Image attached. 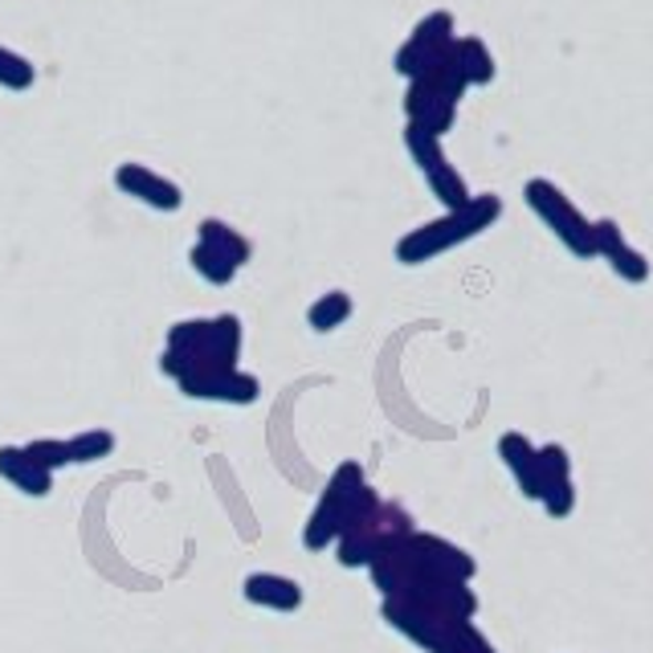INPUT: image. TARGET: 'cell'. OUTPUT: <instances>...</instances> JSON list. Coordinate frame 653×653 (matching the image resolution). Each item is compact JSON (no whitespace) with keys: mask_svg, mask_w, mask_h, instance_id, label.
Wrapping results in <instances>:
<instances>
[{"mask_svg":"<svg viewBox=\"0 0 653 653\" xmlns=\"http://www.w3.org/2000/svg\"><path fill=\"white\" fill-rule=\"evenodd\" d=\"M438 653H494V650H491V641L482 638L478 629H474V625L466 621V625L450 629V638L441 641Z\"/></svg>","mask_w":653,"mask_h":653,"instance_id":"obj_21","label":"cell"},{"mask_svg":"<svg viewBox=\"0 0 653 653\" xmlns=\"http://www.w3.org/2000/svg\"><path fill=\"white\" fill-rule=\"evenodd\" d=\"M539 503L547 507L551 519H568L576 507V491H572V478H560V482H547L544 494H539Z\"/></svg>","mask_w":653,"mask_h":653,"instance_id":"obj_20","label":"cell"},{"mask_svg":"<svg viewBox=\"0 0 653 653\" xmlns=\"http://www.w3.org/2000/svg\"><path fill=\"white\" fill-rule=\"evenodd\" d=\"M503 213V200L498 197H470L466 209H457V213H445L441 221H429V225L413 229L409 238L397 245V262L404 266H421L429 257L445 254V250H454L462 241L478 238L482 229H491V221H498Z\"/></svg>","mask_w":653,"mask_h":653,"instance_id":"obj_1","label":"cell"},{"mask_svg":"<svg viewBox=\"0 0 653 653\" xmlns=\"http://www.w3.org/2000/svg\"><path fill=\"white\" fill-rule=\"evenodd\" d=\"M498 454H503V462L510 466V474L519 478V486H523V494H527V498H539V494H544L539 450H535L531 441L523 438V433H507V438L498 441Z\"/></svg>","mask_w":653,"mask_h":653,"instance_id":"obj_10","label":"cell"},{"mask_svg":"<svg viewBox=\"0 0 653 653\" xmlns=\"http://www.w3.org/2000/svg\"><path fill=\"white\" fill-rule=\"evenodd\" d=\"M609 266L617 270V278H625V282H645V278H650V262H645V254H638L629 241H621L613 254H609Z\"/></svg>","mask_w":653,"mask_h":653,"instance_id":"obj_19","label":"cell"},{"mask_svg":"<svg viewBox=\"0 0 653 653\" xmlns=\"http://www.w3.org/2000/svg\"><path fill=\"white\" fill-rule=\"evenodd\" d=\"M568 470H572V462H568V454H564V445H544V450H539V474H544V486L547 482L568 478Z\"/></svg>","mask_w":653,"mask_h":653,"instance_id":"obj_22","label":"cell"},{"mask_svg":"<svg viewBox=\"0 0 653 653\" xmlns=\"http://www.w3.org/2000/svg\"><path fill=\"white\" fill-rule=\"evenodd\" d=\"M523 197L531 204L535 213L544 217L547 229L556 233V238L572 250L576 257H597V241H592V221L580 217L572 200L564 197L560 188L551 185V180H531V185L523 188Z\"/></svg>","mask_w":653,"mask_h":653,"instance_id":"obj_3","label":"cell"},{"mask_svg":"<svg viewBox=\"0 0 653 653\" xmlns=\"http://www.w3.org/2000/svg\"><path fill=\"white\" fill-rule=\"evenodd\" d=\"M115 185L127 192V197L144 200L151 209H160V213H176L185 197H180V188L172 180H164L160 172H151L144 164H119V172H115Z\"/></svg>","mask_w":653,"mask_h":653,"instance_id":"obj_7","label":"cell"},{"mask_svg":"<svg viewBox=\"0 0 653 653\" xmlns=\"http://www.w3.org/2000/svg\"><path fill=\"white\" fill-rule=\"evenodd\" d=\"M197 241H204V245H213L217 254H225L233 266H245L250 262V254H254V245L241 238L238 229L225 225V221H217V217H209V221H200L197 225Z\"/></svg>","mask_w":653,"mask_h":653,"instance_id":"obj_11","label":"cell"},{"mask_svg":"<svg viewBox=\"0 0 653 653\" xmlns=\"http://www.w3.org/2000/svg\"><path fill=\"white\" fill-rule=\"evenodd\" d=\"M33 78H38L33 62L0 45V86H4V91H29V86H33Z\"/></svg>","mask_w":653,"mask_h":653,"instance_id":"obj_17","label":"cell"},{"mask_svg":"<svg viewBox=\"0 0 653 653\" xmlns=\"http://www.w3.org/2000/svg\"><path fill=\"white\" fill-rule=\"evenodd\" d=\"M241 597L257 604V609H274V613H294L303 609V588L294 584L291 576H274V572H250L241 584Z\"/></svg>","mask_w":653,"mask_h":653,"instance_id":"obj_8","label":"cell"},{"mask_svg":"<svg viewBox=\"0 0 653 653\" xmlns=\"http://www.w3.org/2000/svg\"><path fill=\"white\" fill-rule=\"evenodd\" d=\"M347 319H351V298H347L344 291H327L319 303L307 310L310 331H319V335L335 331V327H344Z\"/></svg>","mask_w":653,"mask_h":653,"instance_id":"obj_13","label":"cell"},{"mask_svg":"<svg viewBox=\"0 0 653 653\" xmlns=\"http://www.w3.org/2000/svg\"><path fill=\"white\" fill-rule=\"evenodd\" d=\"M413 45H421V50H441V45H450L454 41V17L450 13H429L421 25L413 29Z\"/></svg>","mask_w":653,"mask_h":653,"instance_id":"obj_16","label":"cell"},{"mask_svg":"<svg viewBox=\"0 0 653 653\" xmlns=\"http://www.w3.org/2000/svg\"><path fill=\"white\" fill-rule=\"evenodd\" d=\"M404 115L409 123H417L421 131L429 135H445L454 127L457 115V98H450L445 91H438L433 82H409V94H404Z\"/></svg>","mask_w":653,"mask_h":653,"instance_id":"obj_6","label":"cell"},{"mask_svg":"<svg viewBox=\"0 0 653 653\" xmlns=\"http://www.w3.org/2000/svg\"><path fill=\"white\" fill-rule=\"evenodd\" d=\"M404 147H409V156L417 160V168L425 172L429 188H433V197L445 204V213L466 209V204H470V188H466V180L457 176V168H450V160H445V151H441L438 135H429V131H421L417 123H409V131H404Z\"/></svg>","mask_w":653,"mask_h":653,"instance_id":"obj_4","label":"cell"},{"mask_svg":"<svg viewBox=\"0 0 653 653\" xmlns=\"http://www.w3.org/2000/svg\"><path fill=\"white\" fill-rule=\"evenodd\" d=\"M454 57L466 86H486L494 82V57L478 38H454Z\"/></svg>","mask_w":653,"mask_h":653,"instance_id":"obj_12","label":"cell"},{"mask_svg":"<svg viewBox=\"0 0 653 653\" xmlns=\"http://www.w3.org/2000/svg\"><path fill=\"white\" fill-rule=\"evenodd\" d=\"M368 482H364V470L356 466V462H344V466L335 470L331 482H327V491H323L319 507H315V515L307 519V527H303V544L310 547V551H323V547H331L335 539H339V531H344L347 523V510H351V503H356V494L364 491Z\"/></svg>","mask_w":653,"mask_h":653,"instance_id":"obj_2","label":"cell"},{"mask_svg":"<svg viewBox=\"0 0 653 653\" xmlns=\"http://www.w3.org/2000/svg\"><path fill=\"white\" fill-rule=\"evenodd\" d=\"M188 262H192V270H197L200 278L213 282V286H225V282H233V274H238V266H233L225 254H217L213 245H204V241H197V245H192Z\"/></svg>","mask_w":653,"mask_h":653,"instance_id":"obj_14","label":"cell"},{"mask_svg":"<svg viewBox=\"0 0 653 653\" xmlns=\"http://www.w3.org/2000/svg\"><path fill=\"white\" fill-rule=\"evenodd\" d=\"M25 454L33 457L41 470H50V474H57L62 466H74V457H70V441H54V438L29 441Z\"/></svg>","mask_w":653,"mask_h":653,"instance_id":"obj_18","label":"cell"},{"mask_svg":"<svg viewBox=\"0 0 653 653\" xmlns=\"http://www.w3.org/2000/svg\"><path fill=\"white\" fill-rule=\"evenodd\" d=\"M0 478L9 482V486H17L21 494H29V498H45V494L54 491V474L41 470L25 454V445H0Z\"/></svg>","mask_w":653,"mask_h":653,"instance_id":"obj_9","label":"cell"},{"mask_svg":"<svg viewBox=\"0 0 653 653\" xmlns=\"http://www.w3.org/2000/svg\"><path fill=\"white\" fill-rule=\"evenodd\" d=\"M180 392L192 400H221V404H254L262 397L257 376L238 372V368H200L188 372L185 380H176Z\"/></svg>","mask_w":653,"mask_h":653,"instance_id":"obj_5","label":"cell"},{"mask_svg":"<svg viewBox=\"0 0 653 653\" xmlns=\"http://www.w3.org/2000/svg\"><path fill=\"white\" fill-rule=\"evenodd\" d=\"M115 450V438H110L107 429H86L78 438H70V457L86 466V462H98V457H107Z\"/></svg>","mask_w":653,"mask_h":653,"instance_id":"obj_15","label":"cell"}]
</instances>
